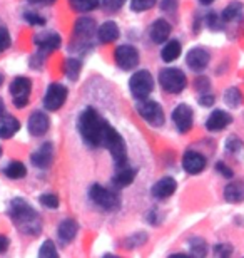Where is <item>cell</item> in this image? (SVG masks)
Returning <instances> with one entry per match:
<instances>
[{
  "label": "cell",
  "mask_w": 244,
  "mask_h": 258,
  "mask_svg": "<svg viewBox=\"0 0 244 258\" xmlns=\"http://www.w3.org/2000/svg\"><path fill=\"white\" fill-rule=\"evenodd\" d=\"M79 133L82 139L92 148H101L104 144V138L109 131L111 124L99 114L94 107H87L79 117Z\"/></svg>",
  "instance_id": "cell-2"
},
{
  "label": "cell",
  "mask_w": 244,
  "mask_h": 258,
  "mask_svg": "<svg viewBox=\"0 0 244 258\" xmlns=\"http://www.w3.org/2000/svg\"><path fill=\"white\" fill-rule=\"evenodd\" d=\"M0 156H2V148H0Z\"/></svg>",
  "instance_id": "cell-51"
},
{
  "label": "cell",
  "mask_w": 244,
  "mask_h": 258,
  "mask_svg": "<svg viewBox=\"0 0 244 258\" xmlns=\"http://www.w3.org/2000/svg\"><path fill=\"white\" fill-rule=\"evenodd\" d=\"M80 60H77V59H65V62H64V74L69 77L70 81H75L77 77L80 76Z\"/></svg>",
  "instance_id": "cell-31"
},
{
  "label": "cell",
  "mask_w": 244,
  "mask_h": 258,
  "mask_svg": "<svg viewBox=\"0 0 244 258\" xmlns=\"http://www.w3.org/2000/svg\"><path fill=\"white\" fill-rule=\"evenodd\" d=\"M30 2L34 4H40V5H52L55 2V0H30Z\"/></svg>",
  "instance_id": "cell-47"
},
{
  "label": "cell",
  "mask_w": 244,
  "mask_h": 258,
  "mask_svg": "<svg viewBox=\"0 0 244 258\" xmlns=\"http://www.w3.org/2000/svg\"><path fill=\"white\" fill-rule=\"evenodd\" d=\"M67 99V87L57 82H52L47 87V92L44 96V107L47 111H59Z\"/></svg>",
  "instance_id": "cell-10"
},
{
  "label": "cell",
  "mask_w": 244,
  "mask_h": 258,
  "mask_svg": "<svg viewBox=\"0 0 244 258\" xmlns=\"http://www.w3.org/2000/svg\"><path fill=\"white\" fill-rule=\"evenodd\" d=\"M9 216L20 233L37 236L42 233V220L39 213L22 198H14L9 205Z\"/></svg>",
  "instance_id": "cell-1"
},
{
  "label": "cell",
  "mask_w": 244,
  "mask_h": 258,
  "mask_svg": "<svg viewBox=\"0 0 244 258\" xmlns=\"http://www.w3.org/2000/svg\"><path fill=\"white\" fill-rule=\"evenodd\" d=\"M226 149L229 151L231 154H234V153H237V151H241L242 149V141L241 139H237L236 136H232V138H229L226 141Z\"/></svg>",
  "instance_id": "cell-37"
},
{
  "label": "cell",
  "mask_w": 244,
  "mask_h": 258,
  "mask_svg": "<svg viewBox=\"0 0 244 258\" xmlns=\"http://www.w3.org/2000/svg\"><path fill=\"white\" fill-rule=\"evenodd\" d=\"M99 0H70V7L79 14L92 12L99 7Z\"/></svg>",
  "instance_id": "cell-30"
},
{
  "label": "cell",
  "mask_w": 244,
  "mask_h": 258,
  "mask_svg": "<svg viewBox=\"0 0 244 258\" xmlns=\"http://www.w3.org/2000/svg\"><path fill=\"white\" fill-rule=\"evenodd\" d=\"M159 82L166 92H169V94H179L188 86V77L178 67H168V69L160 71Z\"/></svg>",
  "instance_id": "cell-4"
},
{
  "label": "cell",
  "mask_w": 244,
  "mask_h": 258,
  "mask_svg": "<svg viewBox=\"0 0 244 258\" xmlns=\"http://www.w3.org/2000/svg\"><path fill=\"white\" fill-rule=\"evenodd\" d=\"M206 164H207L206 158L202 156L201 153H196V151H188L183 158V168L186 169V173H189V174L201 173L202 169L206 168Z\"/></svg>",
  "instance_id": "cell-16"
},
{
  "label": "cell",
  "mask_w": 244,
  "mask_h": 258,
  "mask_svg": "<svg viewBox=\"0 0 244 258\" xmlns=\"http://www.w3.org/2000/svg\"><path fill=\"white\" fill-rule=\"evenodd\" d=\"M191 255L194 256H206L207 253V243L202 238H193L189 241Z\"/></svg>",
  "instance_id": "cell-32"
},
{
  "label": "cell",
  "mask_w": 244,
  "mask_h": 258,
  "mask_svg": "<svg viewBox=\"0 0 244 258\" xmlns=\"http://www.w3.org/2000/svg\"><path fill=\"white\" fill-rule=\"evenodd\" d=\"M124 2H126V0H102V5L107 12H117L124 5Z\"/></svg>",
  "instance_id": "cell-38"
},
{
  "label": "cell",
  "mask_w": 244,
  "mask_h": 258,
  "mask_svg": "<svg viewBox=\"0 0 244 258\" xmlns=\"http://www.w3.org/2000/svg\"><path fill=\"white\" fill-rule=\"evenodd\" d=\"M241 12H242V4L234 0V2H231L224 10H222L221 19H222V22H231V20H236L239 17Z\"/></svg>",
  "instance_id": "cell-28"
},
{
  "label": "cell",
  "mask_w": 244,
  "mask_h": 258,
  "mask_svg": "<svg viewBox=\"0 0 244 258\" xmlns=\"http://www.w3.org/2000/svg\"><path fill=\"white\" fill-rule=\"evenodd\" d=\"M19 129H20V122L17 117H14L10 114L0 116V138H4V139L12 138Z\"/></svg>",
  "instance_id": "cell-23"
},
{
  "label": "cell",
  "mask_w": 244,
  "mask_h": 258,
  "mask_svg": "<svg viewBox=\"0 0 244 258\" xmlns=\"http://www.w3.org/2000/svg\"><path fill=\"white\" fill-rule=\"evenodd\" d=\"M129 87H131L132 96L136 97V99L142 101L152 92L154 79L149 71H137L136 74L131 77V81H129Z\"/></svg>",
  "instance_id": "cell-7"
},
{
  "label": "cell",
  "mask_w": 244,
  "mask_h": 258,
  "mask_svg": "<svg viewBox=\"0 0 244 258\" xmlns=\"http://www.w3.org/2000/svg\"><path fill=\"white\" fill-rule=\"evenodd\" d=\"M89 198L92 203L101 206L104 210H116L121 206V198L116 191L101 186V184H92L89 189Z\"/></svg>",
  "instance_id": "cell-6"
},
{
  "label": "cell",
  "mask_w": 244,
  "mask_h": 258,
  "mask_svg": "<svg viewBox=\"0 0 244 258\" xmlns=\"http://www.w3.org/2000/svg\"><path fill=\"white\" fill-rule=\"evenodd\" d=\"M224 200L227 203H241L244 200V184L239 181L227 184L224 189Z\"/></svg>",
  "instance_id": "cell-24"
},
{
  "label": "cell",
  "mask_w": 244,
  "mask_h": 258,
  "mask_svg": "<svg viewBox=\"0 0 244 258\" xmlns=\"http://www.w3.org/2000/svg\"><path fill=\"white\" fill-rule=\"evenodd\" d=\"M96 32V20L91 17H80L74 25V37H72V50H87L91 47V40Z\"/></svg>",
  "instance_id": "cell-3"
},
{
  "label": "cell",
  "mask_w": 244,
  "mask_h": 258,
  "mask_svg": "<svg viewBox=\"0 0 244 258\" xmlns=\"http://www.w3.org/2000/svg\"><path fill=\"white\" fill-rule=\"evenodd\" d=\"M171 35V24L164 19H157L150 27V39L155 44H162Z\"/></svg>",
  "instance_id": "cell-22"
},
{
  "label": "cell",
  "mask_w": 244,
  "mask_h": 258,
  "mask_svg": "<svg viewBox=\"0 0 244 258\" xmlns=\"http://www.w3.org/2000/svg\"><path fill=\"white\" fill-rule=\"evenodd\" d=\"M199 2H201L202 5H209V4L214 2V0H199Z\"/></svg>",
  "instance_id": "cell-48"
},
{
  "label": "cell",
  "mask_w": 244,
  "mask_h": 258,
  "mask_svg": "<svg viewBox=\"0 0 244 258\" xmlns=\"http://www.w3.org/2000/svg\"><path fill=\"white\" fill-rule=\"evenodd\" d=\"M160 10L164 12H174L179 5V0H160Z\"/></svg>",
  "instance_id": "cell-42"
},
{
  "label": "cell",
  "mask_w": 244,
  "mask_h": 258,
  "mask_svg": "<svg viewBox=\"0 0 244 258\" xmlns=\"http://www.w3.org/2000/svg\"><path fill=\"white\" fill-rule=\"evenodd\" d=\"M216 171L219 173L221 176H224V178H227V179H231L232 176H234V173H232V169H231L229 166H226V163H222V161L216 163Z\"/></svg>",
  "instance_id": "cell-40"
},
{
  "label": "cell",
  "mask_w": 244,
  "mask_h": 258,
  "mask_svg": "<svg viewBox=\"0 0 244 258\" xmlns=\"http://www.w3.org/2000/svg\"><path fill=\"white\" fill-rule=\"evenodd\" d=\"M209 79L207 77H199V79H196V89L199 92H209Z\"/></svg>",
  "instance_id": "cell-44"
},
{
  "label": "cell",
  "mask_w": 244,
  "mask_h": 258,
  "mask_svg": "<svg viewBox=\"0 0 244 258\" xmlns=\"http://www.w3.org/2000/svg\"><path fill=\"white\" fill-rule=\"evenodd\" d=\"M39 201L42 203L45 208H50V210H55V208H59V196L57 195H52V193H47V195H42L39 198Z\"/></svg>",
  "instance_id": "cell-34"
},
{
  "label": "cell",
  "mask_w": 244,
  "mask_h": 258,
  "mask_svg": "<svg viewBox=\"0 0 244 258\" xmlns=\"http://www.w3.org/2000/svg\"><path fill=\"white\" fill-rule=\"evenodd\" d=\"M9 248V238L4 235H0V253H5Z\"/></svg>",
  "instance_id": "cell-46"
},
{
  "label": "cell",
  "mask_w": 244,
  "mask_h": 258,
  "mask_svg": "<svg viewBox=\"0 0 244 258\" xmlns=\"http://www.w3.org/2000/svg\"><path fill=\"white\" fill-rule=\"evenodd\" d=\"M2 82H4V76L0 74V86H2Z\"/></svg>",
  "instance_id": "cell-50"
},
{
  "label": "cell",
  "mask_w": 244,
  "mask_h": 258,
  "mask_svg": "<svg viewBox=\"0 0 244 258\" xmlns=\"http://www.w3.org/2000/svg\"><path fill=\"white\" fill-rule=\"evenodd\" d=\"M232 251H234V248L229 243H217L214 246V253L217 256H229Z\"/></svg>",
  "instance_id": "cell-39"
},
{
  "label": "cell",
  "mask_w": 244,
  "mask_h": 258,
  "mask_svg": "<svg viewBox=\"0 0 244 258\" xmlns=\"http://www.w3.org/2000/svg\"><path fill=\"white\" fill-rule=\"evenodd\" d=\"M35 44H37V47L42 50V54H47V52H52V50L60 47L62 39H60V35L55 32H44L35 37Z\"/></svg>",
  "instance_id": "cell-19"
},
{
  "label": "cell",
  "mask_w": 244,
  "mask_h": 258,
  "mask_svg": "<svg viewBox=\"0 0 244 258\" xmlns=\"http://www.w3.org/2000/svg\"><path fill=\"white\" fill-rule=\"evenodd\" d=\"M114 59L122 71H132L139 64V50L132 45H119L114 52Z\"/></svg>",
  "instance_id": "cell-11"
},
{
  "label": "cell",
  "mask_w": 244,
  "mask_h": 258,
  "mask_svg": "<svg viewBox=\"0 0 244 258\" xmlns=\"http://www.w3.org/2000/svg\"><path fill=\"white\" fill-rule=\"evenodd\" d=\"M49 126H50V121L45 112H40V111H35L30 114L29 117V133L32 134V136L39 138V136H44L45 133L49 131Z\"/></svg>",
  "instance_id": "cell-14"
},
{
  "label": "cell",
  "mask_w": 244,
  "mask_h": 258,
  "mask_svg": "<svg viewBox=\"0 0 244 258\" xmlns=\"http://www.w3.org/2000/svg\"><path fill=\"white\" fill-rule=\"evenodd\" d=\"M173 121H174L176 127H178V131L184 134V133H188L191 127H193L194 112L188 104H179L173 111Z\"/></svg>",
  "instance_id": "cell-12"
},
{
  "label": "cell",
  "mask_w": 244,
  "mask_h": 258,
  "mask_svg": "<svg viewBox=\"0 0 244 258\" xmlns=\"http://www.w3.org/2000/svg\"><path fill=\"white\" fill-rule=\"evenodd\" d=\"M199 104L201 106H206V107H211L212 104H214V96L211 94V92H201V96H199Z\"/></svg>",
  "instance_id": "cell-43"
},
{
  "label": "cell",
  "mask_w": 244,
  "mask_h": 258,
  "mask_svg": "<svg viewBox=\"0 0 244 258\" xmlns=\"http://www.w3.org/2000/svg\"><path fill=\"white\" fill-rule=\"evenodd\" d=\"M4 174L10 179H20L27 174V168L20 161H10L7 166L4 168Z\"/></svg>",
  "instance_id": "cell-27"
},
{
  "label": "cell",
  "mask_w": 244,
  "mask_h": 258,
  "mask_svg": "<svg viewBox=\"0 0 244 258\" xmlns=\"http://www.w3.org/2000/svg\"><path fill=\"white\" fill-rule=\"evenodd\" d=\"M9 45H10V34L7 27H5L4 24H0V52L9 49Z\"/></svg>",
  "instance_id": "cell-36"
},
{
  "label": "cell",
  "mask_w": 244,
  "mask_h": 258,
  "mask_svg": "<svg viewBox=\"0 0 244 258\" xmlns=\"http://www.w3.org/2000/svg\"><path fill=\"white\" fill-rule=\"evenodd\" d=\"M24 19L27 20L29 24H32V25H44V24H45V19H44V17H40L39 14L27 12V14H24Z\"/></svg>",
  "instance_id": "cell-41"
},
{
  "label": "cell",
  "mask_w": 244,
  "mask_h": 258,
  "mask_svg": "<svg viewBox=\"0 0 244 258\" xmlns=\"http://www.w3.org/2000/svg\"><path fill=\"white\" fill-rule=\"evenodd\" d=\"M134 179H136V169H131V168H122L116 176H114L112 183L116 184L119 188H126L129 186Z\"/></svg>",
  "instance_id": "cell-26"
},
{
  "label": "cell",
  "mask_w": 244,
  "mask_h": 258,
  "mask_svg": "<svg viewBox=\"0 0 244 258\" xmlns=\"http://www.w3.org/2000/svg\"><path fill=\"white\" fill-rule=\"evenodd\" d=\"M39 256H42V258H57L59 256V253H57V248H55V245L52 243L50 240L47 241H44V245L40 246V250H39Z\"/></svg>",
  "instance_id": "cell-33"
},
{
  "label": "cell",
  "mask_w": 244,
  "mask_h": 258,
  "mask_svg": "<svg viewBox=\"0 0 244 258\" xmlns=\"http://www.w3.org/2000/svg\"><path fill=\"white\" fill-rule=\"evenodd\" d=\"M52 156H54V146L52 143H44L37 151L32 153L30 156V161L35 168H40V169H45L50 166L52 163Z\"/></svg>",
  "instance_id": "cell-15"
},
{
  "label": "cell",
  "mask_w": 244,
  "mask_h": 258,
  "mask_svg": "<svg viewBox=\"0 0 244 258\" xmlns=\"http://www.w3.org/2000/svg\"><path fill=\"white\" fill-rule=\"evenodd\" d=\"M157 0H132L131 2V9L134 12H144V10L152 9Z\"/></svg>",
  "instance_id": "cell-35"
},
{
  "label": "cell",
  "mask_w": 244,
  "mask_h": 258,
  "mask_svg": "<svg viewBox=\"0 0 244 258\" xmlns=\"http://www.w3.org/2000/svg\"><path fill=\"white\" fill-rule=\"evenodd\" d=\"M176 188H178L176 179L171 176H164L152 186V196L155 200H166L176 193Z\"/></svg>",
  "instance_id": "cell-18"
},
{
  "label": "cell",
  "mask_w": 244,
  "mask_h": 258,
  "mask_svg": "<svg viewBox=\"0 0 244 258\" xmlns=\"http://www.w3.org/2000/svg\"><path fill=\"white\" fill-rule=\"evenodd\" d=\"M30 92H32V81L29 77H15L10 84V96L17 107H25L29 104Z\"/></svg>",
  "instance_id": "cell-8"
},
{
  "label": "cell",
  "mask_w": 244,
  "mask_h": 258,
  "mask_svg": "<svg viewBox=\"0 0 244 258\" xmlns=\"http://www.w3.org/2000/svg\"><path fill=\"white\" fill-rule=\"evenodd\" d=\"M181 52H183V47H181L179 40H169V42L164 45L162 52H160V57H162L164 62H173V60L179 59Z\"/></svg>",
  "instance_id": "cell-25"
},
{
  "label": "cell",
  "mask_w": 244,
  "mask_h": 258,
  "mask_svg": "<svg viewBox=\"0 0 244 258\" xmlns=\"http://www.w3.org/2000/svg\"><path fill=\"white\" fill-rule=\"evenodd\" d=\"M102 148H107L111 156L114 158V161L117 163V166H126L127 163V146L126 141L122 139V136L119 134L112 126L109 127V131L104 138Z\"/></svg>",
  "instance_id": "cell-5"
},
{
  "label": "cell",
  "mask_w": 244,
  "mask_h": 258,
  "mask_svg": "<svg viewBox=\"0 0 244 258\" xmlns=\"http://www.w3.org/2000/svg\"><path fill=\"white\" fill-rule=\"evenodd\" d=\"M207 25H209L212 30H219L221 29L219 17H217L216 14H209V15H207Z\"/></svg>",
  "instance_id": "cell-45"
},
{
  "label": "cell",
  "mask_w": 244,
  "mask_h": 258,
  "mask_svg": "<svg viewBox=\"0 0 244 258\" xmlns=\"http://www.w3.org/2000/svg\"><path fill=\"white\" fill-rule=\"evenodd\" d=\"M231 122H232V116L229 112H226L222 109H216L207 117L206 127H207V131H222V129L229 126Z\"/></svg>",
  "instance_id": "cell-17"
},
{
  "label": "cell",
  "mask_w": 244,
  "mask_h": 258,
  "mask_svg": "<svg viewBox=\"0 0 244 258\" xmlns=\"http://www.w3.org/2000/svg\"><path fill=\"white\" fill-rule=\"evenodd\" d=\"M5 109V106H4V101L0 99V114H2V111Z\"/></svg>",
  "instance_id": "cell-49"
},
{
  "label": "cell",
  "mask_w": 244,
  "mask_h": 258,
  "mask_svg": "<svg viewBox=\"0 0 244 258\" xmlns=\"http://www.w3.org/2000/svg\"><path fill=\"white\" fill-rule=\"evenodd\" d=\"M77 231H79V225H77V221L72 220V218H65V220L60 221L59 228H57V235H59V240L62 241V243L67 245L77 236Z\"/></svg>",
  "instance_id": "cell-20"
},
{
  "label": "cell",
  "mask_w": 244,
  "mask_h": 258,
  "mask_svg": "<svg viewBox=\"0 0 244 258\" xmlns=\"http://www.w3.org/2000/svg\"><path fill=\"white\" fill-rule=\"evenodd\" d=\"M119 27L116 22H112V20H107V22H104L101 27L97 29V39L99 42L102 44H111V42H116L119 39Z\"/></svg>",
  "instance_id": "cell-21"
},
{
  "label": "cell",
  "mask_w": 244,
  "mask_h": 258,
  "mask_svg": "<svg viewBox=\"0 0 244 258\" xmlns=\"http://www.w3.org/2000/svg\"><path fill=\"white\" fill-rule=\"evenodd\" d=\"M209 60H211L209 52H207L206 49H202V47L191 49L188 52V55H186V62H188L189 69H193L196 72L204 71L207 67V64H209Z\"/></svg>",
  "instance_id": "cell-13"
},
{
  "label": "cell",
  "mask_w": 244,
  "mask_h": 258,
  "mask_svg": "<svg viewBox=\"0 0 244 258\" xmlns=\"http://www.w3.org/2000/svg\"><path fill=\"white\" fill-rule=\"evenodd\" d=\"M137 112H139V116H141L146 122H149L150 126L157 127V126L164 124V111L159 102L142 99L141 104L137 106Z\"/></svg>",
  "instance_id": "cell-9"
},
{
  "label": "cell",
  "mask_w": 244,
  "mask_h": 258,
  "mask_svg": "<svg viewBox=\"0 0 244 258\" xmlns=\"http://www.w3.org/2000/svg\"><path fill=\"white\" fill-rule=\"evenodd\" d=\"M224 102L227 107L236 109V107H239L242 102V92L237 89V87H229V89L224 92Z\"/></svg>",
  "instance_id": "cell-29"
}]
</instances>
